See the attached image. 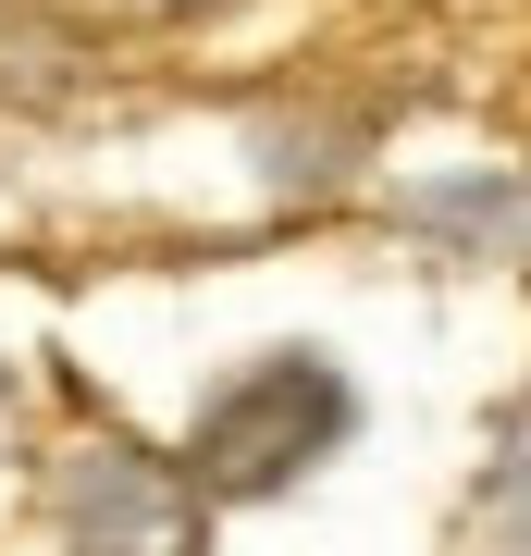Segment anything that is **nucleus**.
Here are the masks:
<instances>
[{
	"label": "nucleus",
	"instance_id": "obj_1",
	"mask_svg": "<svg viewBox=\"0 0 531 556\" xmlns=\"http://www.w3.org/2000/svg\"><path fill=\"white\" fill-rule=\"evenodd\" d=\"M346 420H358V396H346L334 358L273 346V358H248V371L198 408L186 482H198V495H285L296 470H321V457L346 445Z\"/></svg>",
	"mask_w": 531,
	"mask_h": 556
},
{
	"label": "nucleus",
	"instance_id": "obj_2",
	"mask_svg": "<svg viewBox=\"0 0 531 556\" xmlns=\"http://www.w3.org/2000/svg\"><path fill=\"white\" fill-rule=\"evenodd\" d=\"M62 532L75 556H198V482L137 445L62 457Z\"/></svg>",
	"mask_w": 531,
	"mask_h": 556
},
{
	"label": "nucleus",
	"instance_id": "obj_3",
	"mask_svg": "<svg viewBox=\"0 0 531 556\" xmlns=\"http://www.w3.org/2000/svg\"><path fill=\"white\" fill-rule=\"evenodd\" d=\"M494 507H507V532L531 544V408L507 420V457H494Z\"/></svg>",
	"mask_w": 531,
	"mask_h": 556
},
{
	"label": "nucleus",
	"instance_id": "obj_4",
	"mask_svg": "<svg viewBox=\"0 0 531 556\" xmlns=\"http://www.w3.org/2000/svg\"><path fill=\"white\" fill-rule=\"evenodd\" d=\"M0 445H13V371H0Z\"/></svg>",
	"mask_w": 531,
	"mask_h": 556
}]
</instances>
